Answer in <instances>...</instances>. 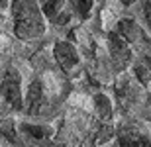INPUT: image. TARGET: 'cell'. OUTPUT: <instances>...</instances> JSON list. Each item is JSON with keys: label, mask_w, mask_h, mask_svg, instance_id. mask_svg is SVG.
I'll list each match as a JSON object with an SVG mask.
<instances>
[{"label": "cell", "mask_w": 151, "mask_h": 147, "mask_svg": "<svg viewBox=\"0 0 151 147\" xmlns=\"http://www.w3.org/2000/svg\"><path fill=\"white\" fill-rule=\"evenodd\" d=\"M12 16H14V32L20 39H35L45 32L43 14L32 0H14Z\"/></svg>", "instance_id": "6da1fadb"}, {"label": "cell", "mask_w": 151, "mask_h": 147, "mask_svg": "<svg viewBox=\"0 0 151 147\" xmlns=\"http://www.w3.org/2000/svg\"><path fill=\"white\" fill-rule=\"evenodd\" d=\"M118 34L128 41L134 49L141 51V55H149L151 51V39L145 34V29L141 28L137 22L134 20H122L118 24Z\"/></svg>", "instance_id": "7a4b0ae2"}, {"label": "cell", "mask_w": 151, "mask_h": 147, "mask_svg": "<svg viewBox=\"0 0 151 147\" xmlns=\"http://www.w3.org/2000/svg\"><path fill=\"white\" fill-rule=\"evenodd\" d=\"M108 49H110V57L114 61V67L118 71H124L128 65H132V45L118 32L108 35Z\"/></svg>", "instance_id": "3957f363"}, {"label": "cell", "mask_w": 151, "mask_h": 147, "mask_svg": "<svg viewBox=\"0 0 151 147\" xmlns=\"http://www.w3.org/2000/svg\"><path fill=\"white\" fill-rule=\"evenodd\" d=\"M0 94L16 110H20L24 106L22 104V79H20V75L16 71H8L6 73L2 85H0Z\"/></svg>", "instance_id": "277c9868"}, {"label": "cell", "mask_w": 151, "mask_h": 147, "mask_svg": "<svg viewBox=\"0 0 151 147\" xmlns=\"http://www.w3.org/2000/svg\"><path fill=\"white\" fill-rule=\"evenodd\" d=\"M53 55H55L57 63L61 65L63 71H73L75 67L78 65V53L75 49L73 43H69V41H59L53 49Z\"/></svg>", "instance_id": "5b68a950"}, {"label": "cell", "mask_w": 151, "mask_h": 147, "mask_svg": "<svg viewBox=\"0 0 151 147\" xmlns=\"http://www.w3.org/2000/svg\"><path fill=\"white\" fill-rule=\"evenodd\" d=\"M118 143L120 147H151L149 136H145L141 130L129 125V128H122L118 133Z\"/></svg>", "instance_id": "8992f818"}, {"label": "cell", "mask_w": 151, "mask_h": 147, "mask_svg": "<svg viewBox=\"0 0 151 147\" xmlns=\"http://www.w3.org/2000/svg\"><path fill=\"white\" fill-rule=\"evenodd\" d=\"M43 106H45L43 85H41L39 80H34V82L29 85L28 98H26V112H28V114H39Z\"/></svg>", "instance_id": "52a82bcc"}, {"label": "cell", "mask_w": 151, "mask_h": 147, "mask_svg": "<svg viewBox=\"0 0 151 147\" xmlns=\"http://www.w3.org/2000/svg\"><path fill=\"white\" fill-rule=\"evenodd\" d=\"M45 16L55 24H67L69 12H65V0H47L43 6Z\"/></svg>", "instance_id": "ba28073f"}, {"label": "cell", "mask_w": 151, "mask_h": 147, "mask_svg": "<svg viewBox=\"0 0 151 147\" xmlns=\"http://www.w3.org/2000/svg\"><path fill=\"white\" fill-rule=\"evenodd\" d=\"M116 96H118L122 106H132L135 102V98H137V88L134 86L132 80L124 79L116 85Z\"/></svg>", "instance_id": "9c48e42d"}, {"label": "cell", "mask_w": 151, "mask_h": 147, "mask_svg": "<svg viewBox=\"0 0 151 147\" xmlns=\"http://www.w3.org/2000/svg\"><path fill=\"white\" fill-rule=\"evenodd\" d=\"M134 75L141 85H149L151 82V57L141 55L139 59L134 61Z\"/></svg>", "instance_id": "30bf717a"}, {"label": "cell", "mask_w": 151, "mask_h": 147, "mask_svg": "<svg viewBox=\"0 0 151 147\" xmlns=\"http://www.w3.org/2000/svg\"><path fill=\"white\" fill-rule=\"evenodd\" d=\"M94 104H96V112H98V118L100 120H110L112 118V102L106 94H96L94 96Z\"/></svg>", "instance_id": "8fae6325"}, {"label": "cell", "mask_w": 151, "mask_h": 147, "mask_svg": "<svg viewBox=\"0 0 151 147\" xmlns=\"http://www.w3.org/2000/svg\"><path fill=\"white\" fill-rule=\"evenodd\" d=\"M22 131L32 139H45V137L51 136V130L45 128V125H34V124H24Z\"/></svg>", "instance_id": "7c38bea8"}, {"label": "cell", "mask_w": 151, "mask_h": 147, "mask_svg": "<svg viewBox=\"0 0 151 147\" xmlns=\"http://www.w3.org/2000/svg\"><path fill=\"white\" fill-rule=\"evenodd\" d=\"M75 12H77L81 18H88L90 16V10H92V4L94 0H71Z\"/></svg>", "instance_id": "4fadbf2b"}, {"label": "cell", "mask_w": 151, "mask_h": 147, "mask_svg": "<svg viewBox=\"0 0 151 147\" xmlns=\"http://www.w3.org/2000/svg\"><path fill=\"white\" fill-rule=\"evenodd\" d=\"M0 133L8 141H16V124H14V120H2L0 122Z\"/></svg>", "instance_id": "5bb4252c"}, {"label": "cell", "mask_w": 151, "mask_h": 147, "mask_svg": "<svg viewBox=\"0 0 151 147\" xmlns=\"http://www.w3.org/2000/svg\"><path fill=\"white\" fill-rule=\"evenodd\" d=\"M110 137H114V128H112V125H102L100 130H98V133H96L94 143H96V145H100V143H106Z\"/></svg>", "instance_id": "9a60e30c"}, {"label": "cell", "mask_w": 151, "mask_h": 147, "mask_svg": "<svg viewBox=\"0 0 151 147\" xmlns=\"http://www.w3.org/2000/svg\"><path fill=\"white\" fill-rule=\"evenodd\" d=\"M120 2H122V4H126V6H129V4H134L135 0H120Z\"/></svg>", "instance_id": "2e32d148"}, {"label": "cell", "mask_w": 151, "mask_h": 147, "mask_svg": "<svg viewBox=\"0 0 151 147\" xmlns=\"http://www.w3.org/2000/svg\"><path fill=\"white\" fill-rule=\"evenodd\" d=\"M0 6H6V0H0Z\"/></svg>", "instance_id": "e0dca14e"}]
</instances>
